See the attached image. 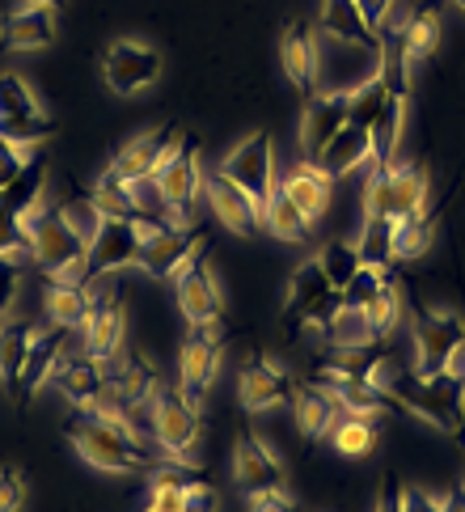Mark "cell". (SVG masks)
I'll return each instance as SVG.
<instances>
[{"label":"cell","mask_w":465,"mask_h":512,"mask_svg":"<svg viewBox=\"0 0 465 512\" xmlns=\"http://www.w3.org/2000/svg\"><path fill=\"white\" fill-rule=\"evenodd\" d=\"M398 314H402V297H398L394 280H389V284L377 292V297H372V301L364 305V318H368V326H372V335H377V339H385L389 331H394Z\"/></svg>","instance_id":"obj_47"},{"label":"cell","mask_w":465,"mask_h":512,"mask_svg":"<svg viewBox=\"0 0 465 512\" xmlns=\"http://www.w3.org/2000/svg\"><path fill=\"white\" fill-rule=\"evenodd\" d=\"M364 216H389V221H406V216L423 212L427 204V174L415 166H389L368 174L364 191Z\"/></svg>","instance_id":"obj_7"},{"label":"cell","mask_w":465,"mask_h":512,"mask_svg":"<svg viewBox=\"0 0 465 512\" xmlns=\"http://www.w3.org/2000/svg\"><path fill=\"white\" fill-rule=\"evenodd\" d=\"M178 140H182L178 127H157V132H148V136H136L132 144H123V149L115 153V161H110V174H119L123 182L153 178Z\"/></svg>","instance_id":"obj_24"},{"label":"cell","mask_w":465,"mask_h":512,"mask_svg":"<svg viewBox=\"0 0 465 512\" xmlns=\"http://www.w3.org/2000/svg\"><path fill=\"white\" fill-rule=\"evenodd\" d=\"M389 360V343H351V347H326L313 360V381H339V377H377V369Z\"/></svg>","instance_id":"obj_23"},{"label":"cell","mask_w":465,"mask_h":512,"mask_svg":"<svg viewBox=\"0 0 465 512\" xmlns=\"http://www.w3.org/2000/svg\"><path fill=\"white\" fill-rule=\"evenodd\" d=\"M322 30L330 43L343 47H381V34L364 22V13L356 0H322Z\"/></svg>","instance_id":"obj_29"},{"label":"cell","mask_w":465,"mask_h":512,"mask_svg":"<svg viewBox=\"0 0 465 512\" xmlns=\"http://www.w3.org/2000/svg\"><path fill=\"white\" fill-rule=\"evenodd\" d=\"M55 34H60V17H55V5H43V0H13L0 22V43L9 51H43L55 43Z\"/></svg>","instance_id":"obj_16"},{"label":"cell","mask_w":465,"mask_h":512,"mask_svg":"<svg viewBox=\"0 0 465 512\" xmlns=\"http://www.w3.org/2000/svg\"><path fill=\"white\" fill-rule=\"evenodd\" d=\"M233 479L250 496L254 491H275V487H284V466H279V457L254 432H241V441L233 449Z\"/></svg>","instance_id":"obj_26"},{"label":"cell","mask_w":465,"mask_h":512,"mask_svg":"<svg viewBox=\"0 0 465 512\" xmlns=\"http://www.w3.org/2000/svg\"><path fill=\"white\" fill-rule=\"evenodd\" d=\"M322 339H326V347H351V343H372L377 335H372V326H368V318H364V309L343 305L339 314L330 318V326L322 331Z\"/></svg>","instance_id":"obj_44"},{"label":"cell","mask_w":465,"mask_h":512,"mask_svg":"<svg viewBox=\"0 0 465 512\" xmlns=\"http://www.w3.org/2000/svg\"><path fill=\"white\" fill-rule=\"evenodd\" d=\"M368 161H372V140H368L364 127H351V123L318 153V166H322L330 178H347L351 170L368 166Z\"/></svg>","instance_id":"obj_32"},{"label":"cell","mask_w":465,"mask_h":512,"mask_svg":"<svg viewBox=\"0 0 465 512\" xmlns=\"http://www.w3.org/2000/svg\"><path fill=\"white\" fill-rule=\"evenodd\" d=\"M34 326L26 318H5L0 322V386L9 398H17V381H22V364L30 352Z\"/></svg>","instance_id":"obj_35"},{"label":"cell","mask_w":465,"mask_h":512,"mask_svg":"<svg viewBox=\"0 0 465 512\" xmlns=\"http://www.w3.org/2000/svg\"><path fill=\"white\" fill-rule=\"evenodd\" d=\"M402 119H406V98H385L377 123L368 127V140H372L368 174L394 166V153H398V140H402Z\"/></svg>","instance_id":"obj_34"},{"label":"cell","mask_w":465,"mask_h":512,"mask_svg":"<svg viewBox=\"0 0 465 512\" xmlns=\"http://www.w3.org/2000/svg\"><path fill=\"white\" fill-rule=\"evenodd\" d=\"M457 5H461V9H465V0H457Z\"/></svg>","instance_id":"obj_61"},{"label":"cell","mask_w":465,"mask_h":512,"mask_svg":"<svg viewBox=\"0 0 465 512\" xmlns=\"http://www.w3.org/2000/svg\"><path fill=\"white\" fill-rule=\"evenodd\" d=\"M330 432H334V449L347 453V457H368L381 441V428L372 415H343Z\"/></svg>","instance_id":"obj_39"},{"label":"cell","mask_w":465,"mask_h":512,"mask_svg":"<svg viewBox=\"0 0 465 512\" xmlns=\"http://www.w3.org/2000/svg\"><path fill=\"white\" fill-rule=\"evenodd\" d=\"M432 242H436V221L427 216V208L415 212V216H406V221L394 225V263L419 259V254L432 246Z\"/></svg>","instance_id":"obj_42"},{"label":"cell","mask_w":465,"mask_h":512,"mask_svg":"<svg viewBox=\"0 0 465 512\" xmlns=\"http://www.w3.org/2000/svg\"><path fill=\"white\" fill-rule=\"evenodd\" d=\"M263 225H267L275 237H284V242H305L313 221L292 204L284 191H275V195H271V204H267V212H263Z\"/></svg>","instance_id":"obj_41"},{"label":"cell","mask_w":465,"mask_h":512,"mask_svg":"<svg viewBox=\"0 0 465 512\" xmlns=\"http://www.w3.org/2000/svg\"><path fill=\"white\" fill-rule=\"evenodd\" d=\"M292 394H296V381L267 356H250L241 364V407L246 411L284 407V402H292Z\"/></svg>","instance_id":"obj_21"},{"label":"cell","mask_w":465,"mask_h":512,"mask_svg":"<svg viewBox=\"0 0 465 512\" xmlns=\"http://www.w3.org/2000/svg\"><path fill=\"white\" fill-rule=\"evenodd\" d=\"M381 60H377V77L385 85V94L389 98H411V60H406V51H402V39H398V30H389L381 26Z\"/></svg>","instance_id":"obj_36"},{"label":"cell","mask_w":465,"mask_h":512,"mask_svg":"<svg viewBox=\"0 0 465 512\" xmlns=\"http://www.w3.org/2000/svg\"><path fill=\"white\" fill-rule=\"evenodd\" d=\"M89 204L98 216H115V221H136V199H132V182H123L119 174H102L93 182Z\"/></svg>","instance_id":"obj_38"},{"label":"cell","mask_w":465,"mask_h":512,"mask_svg":"<svg viewBox=\"0 0 465 512\" xmlns=\"http://www.w3.org/2000/svg\"><path fill=\"white\" fill-rule=\"evenodd\" d=\"M81 339L85 352L110 360L123 347V292L106 288V292H89V309L81 322Z\"/></svg>","instance_id":"obj_19"},{"label":"cell","mask_w":465,"mask_h":512,"mask_svg":"<svg viewBox=\"0 0 465 512\" xmlns=\"http://www.w3.org/2000/svg\"><path fill=\"white\" fill-rule=\"evenodd\" d=\"M17 288H22V267H17L13 254H0V314L13 309Z\"/></svg>","instance_id":"obj_53"},{"label":"cell","mask_w":465,"mask_h":512,"mask_svg":"<svg viewBox=\"0 0 465 512\" xmlns=\"http://www.w3.org/2000/svg\"><path fill=\"white\" fill-rule=\"evenodd\" d=\"M385 85H381V77H377V72H372V77H364L356 89H351V127H364V132H368V127L372 123H377V115H381V106H385Z\"/></svg>","instance_id":"obj_46"},{"label":"cell","mask_w":465,"mask_h":512,"mask_svg":"<svg viewBox=\"0 0 465 512\" xmlns=\"http://www.w3.org/2000/svg\"><path fill=\"white\" fill-rule=\"evenodd\" d=\"M225 326L220 322H203V326H191V335L182 343V356H178V390L191 407H203V394L212 390V381L220 373V356H225Z\"/></svg>","instance_id":"obj_8"},{"label":"cell","mask_w":465,"mask_h":512,"mask_svg":"<svg viewBox=\"0 0 465 512\" xmlns=\"http://www.w3.org/2000/svg\"><path fill=\"white\" fill-rule=\"evenodd\" d=\"M64 339H68V326H60V322L34 326L30 352H26V364H22V381H17V398H13L17 407H26V402L51 381L55 364H60V356H64Z\"/></svg>","instance_id":"obj_20"},{"label":"cell","mask_w":465,"mask_h":512,"mask_svg":"<svg viewBox=\"0 0 465 512\" xmlns=\"http://www.w3.org/2000/svg\"><path fill=\"white\" fill-rule=\"evenodd\" d=\"M110 377H115V386L123 394L127 407H153V398L161 390V373H157V364L148 352H140V347H132V352H119L110 356Z\"/></svg>","instance_id":"obj_25"},{"label":"cell","mask_w":465,"mask_h":512,"mask_svg":"<svg viewBox=\"0 0 465 512\" xmlns=\"http://www.w3.org/2000/svg\"><path fill=\"white\" fill-rule=\"evenodd\" d=\"M55 132V119L39 94L17 77V72H0V136L17 144H39Z\"/></svg>","instance_id":"obj_6"},{"label":"cell","mask_w":465,"mask_h":512,"mask_svg":"<svg viewBox=\"0 0 465 512\" xmlns=\"http://www.w3.org/2000/svg\"><path fill=\"white\" fill-rule=\"evenodd\" d=\"M389 284V267H372V263H364L356 276H351V284L343 288V305H356V309H364L377 292Z\"/></svg>","instance_id":"obj_48"},{"label":"cell","mask_w":465,"mask_h":512,"mask_svg":"<svg viewBox=\"0 0 465 512\" xmlns=\"http://www.w3.org/2000/svg\"><path fill=\"white\" fill-rule=\"evenodd\" d=\"M157 182L165 191V204H170L174 225H195V199H199V187H203V174H199V149H195L191 136H182L170 149V157L161 161Z\"/></svg>","instance_id":"obj_12"},{"label":"cell","mask_w":465,"mask_h":512,"mask_svg":"<svg viewBox=\"0 0 465 512\" xmlns=\"http://www.w3.org/2000/svg\"><path fill=\"white\" fill-rule=\"evenodd\" d=\"M0 254H13V259L30 254V237H26L22 216H17L5 199H0Z\"/></svg>","instance_id":"obj_50"},{"label":"cell","mask_w":465,"mask_h":512,"mask_svg":"<svg viewBox=\"0 0 465 512\" xmlns=\"http://www.w3.org/2000/svg\"><path fill=\"white\" fill-rule=\"evenodd\" d=\"M440 508H444V512H465V487H453L449 500H444Z\"/></svg>","instance_id":"obj_59"},{"label":"cell","mask_w":465,"mask_h":512,"mask_svg":"<svg viewBox=\"0 0 465 512\" xmlns=\"http://www.w3.org/2000/svg\"><path fill=\"white\" fill-rule=\"evenodd\" d=\"M322 390L334 394V402L347 411V415H372L377 419L381 411H394L398 402L389 398L372 377H339V381H318Z\"/></svg>","instance_id":"obj_31"},{"label":"cell","mask_w":465,"mask_h":512,"mask_svg":"<svg viewBox=\"0 0 465 512\" xmlns=\"http://www.w3.org/2000/svg\"><path fill=\"white\" fill-rule=\"evenodd\" d=\"M351 119V89H334L326 98H313L309 111L301 119V149L309 161H318V153L347 127Z\"/></svg>","instance_id":"obj_22"},{"label":"cell","mask_w":465,"mask_h":512,"mask_svg":"<svg viewBox=\"0 0 465 512\" xmlns=\"http://www.w3.org/2000/svg\"><path fill=\"white\" fill-rule=\"evenodd\" d=\"M216 487L212 483H186L182 491V512H216Z\"/></svg>","instance_id":"obj_54"},{"label":"cell","mask_w":465,"mask_h":512,"mask_svg":"<svg viewBox=\"0 0 465 512\" xmlns=\"http://www.w3.org/2000/svg\"><path fill=\"white\" fill-rule=\"evenodd\" d=\"M68 436L77 453L85 457L89 466L98 470H115V474H127V470H161V449H153L136 432V424L127 419H115V415H98V411H77L68 419Z\"/></svg>","instance_id":"obj_1"},{"label":"cell","mask_w":465,"mask_h":512,"mask_svg":"<svg viewBox=\"0 0 465 512\" xmlns=\"http://www.w3.org/2000/svg\"><path fill=\"white\" fill-rule=\"evenodd\" d=\"M30 237V259L39 263L55 284H85L89 263V233L72 221V212L60 204H39L22 216Z\"/></svg>","instance_id":"obj_3"},{"label":"cell","mask_w":465,"mask_h":512,"mask_svg":"<svg viewBox=\"0 0 465 512\" xmlns=\"http://www.w3.org/2000/svg\"><path fill=\"white\" fill-rule=\"evenodd\" d=\"M292 411H296V424H301V432L313 436V441H322V436L334 428V419H339L343 407L334 402L330 390H322L318 381H313V386H296Z\"/></svg>","instance_id":"obj_33"},{"label":"cell","mask_w":465,"mask_h":512,"mask_svg":"<svg viewBox=\"0 0 465 512\" xmlns=\"http://www.w3.org/2000/svg\"><path fill=\"white\" fill-rule=\"evenodd\" d=\"M377 386L398 402V407L415 411L440 432H465V381L453 373H415V369H389V360L377 369Z\"/></svg>","instance_id":"obj_2"},{"label":"cell","mask_w":465,"mask_h":512,"mask_svg":"<svg viewBox=\"0 0 465 512\" xmlns=\"http://www.w3.org/2000/svg\"><path fill=\"white\" fill-rule=\"evenodd\" d=\"M250 512H301V508L288 500L284 487H275V491H254V496H250Z\"/></svg>","instance_id":"obj_55"},{"label":"cell","mask_w":465,"mask_h":512,"mask_svg":"<svg viewBox=\"0 0 465 512\" xmlns=\"http://www.w3.org/2000/svg\"><path fill=\"white\" fill-rule=\"evenodd\" d=\"M220 174H229L241 191H250V199L267 212L271 195L279 191L275 182V149H271V136L267 132H254L237 144V149L220 161Z\"/></svg>","instance_id":"obj_10"},{"label":"cell","mask_w":465,"mask_h":512,"mask_svg":"<svg viewBox=\"0 0 465 512\" xmlns=\"http://www.w3.org/2000/svg\"><path fill=\"white\" fill-rule=\"evenodd\" d=\"M43 5H55V9H60V5H64V0H43Z\"/></svg>","instance_id":"obj_60"},{"label":"cell","mask_w":465,"mask_h":512,"mask_svg":"<svg viewBox=\"0 0 465 512\" xmlns=\"http://www.w3.org/2000/svg\"><path fill=\"white\" fill-rule=\"evenodd\" d=\"M208 250L212 246H199L195 259L178 271V305H182V314L191 326L225 318V292H220V280L208 263Z\"/></svg>","instance_id":"obj_14"},{"label":"cell","mask_w":465,"mask_h":512,"mask_svg":"<svg viewBox=\"0 0 465 512\" xmlns=\"http://www.w3.org/2000/svg\"><path fill=\"white\" fill-rule=\"evenodd\" d=\"M394 225L389 216H364V233H360V259L372 267H394Z\"/></svg>","instance_id":"obj_43"},{"label":"cell","mask_w":465,"mask_h":512,"mask_svg":"<svg viewBox=\"0 0 465 512\" xmlns=\"http://www.w3.org/2000/svg\"><path fill=\"white\" fill-rule=\"evenodd\" d=\"M199 246H208V233L199 225H157L148 229L136 267L148 271L153 280H178V271L195 259Z\"/></svg>","instance_id":"obj_11"},{"label":"cell","mask_w":465,"mask_h":512,"mask_svg":"<svg viewBox=\"0 0 465 512\" xmlns=\"http://www.w3.org/2000/svg\"><path fill=\"white\" fill-rule=\"evenodd\" d=\"M199 407L182 398L178 386H161L153 398V436L157 449L165 457H178V462H191L199 449Z\"/></svg>","instance_id":"obj_9"},{"label":"cell","mask_w":465,"mask_h":512,"mask_svg":"<svg viewBox=\"0 0 465 512\" xmlns=\"http://www.w3.org/2000/svg\"><path fill=\"white\" fill-rule=\"evenodd\" d=\"M30 144H17V140H5L0 136V191L9 187V182L26 170V161H30Z\"/></svg>","instance_id":"obj_51"},{"label":"cell","mask_w":465,"mask_h":512,"mask_svg":"<svg viewBox=\"0 0 465 512\" xmlns=\"http://www.w3.org/2000/svg\"><path fill=\"white\" fill-rule=\"evenodd\" d=\"M402 512H444L427 491H419V487H411V491H402Z\"/></svg>","instance_id":"obj_57"},{"label":"cell","mask_w":465,"mask_h":512,"mask_svg":"<svg viewBox=\"0 0 465 512\" xmlns=\"http://www.w3.org/2000/svg\"><path fill=\"white\" fill-rule=\"evenodd\" d=\"M26 504V483L17 466H0V512H17Z\"/></svg>","instance_id":"obj_52"},{"label":"cell","mask_w":465,"mask_h":512,"mask_svg":"<svg viewBox=\"0 0 465 512\" xmlns=\"http://www.w3.org/2000/svg\"><path fill=\"white\" fill-rule=\"evenodd\" d=\"M360 5V13H364V22L372 26V30H381L385 22H389V9H394V0H356Z\"/></svg>","instance_id":"obj_56"},{"label":"cell","mask_w":465,"mask_h":512,"mask_svg":"<svg viewBox=\"0 0 465 512\" xmlns=\"http://www.w3.org/2000/svg\"><path fill=\"white\" fill-rule=\"evenodd\" d=\"M343 309V292L326 280V271L318 259H309L296 267L292 276V288H288V326H305V331L322 335L330 318Z\"/></svg>","instance_id":"obj_4"},{"label":"cell","mask_w":465,"mask_h":512,"mask_svg":"<svg viewBox=\"0 0 465 512\" xmlns=\"http://www.w3.org/2000/svg\"><path fill=\"white\" fill-rule=\"evenodd\" d=\"M43 191H47V161L43 157H30L26 161V170L17 174L5 191H0V199L17 212V216H26V212H34L43 204Z\"/></svg>","instance_id":"obj_37"},{"label":"cell","mask_w":465,"mask_h":512,"mask_svg":"<svg viewBox=\"0 0 465 512\" xmlns=\"http://www.w3.org/2000/svg\"><path fill=\"white\" fill-rule=\"evenodd\" d=\"M279 60H284L288 81L301 89V94L318 89V39H313L309 22H288L284 43H279Z\"/></svg>","instance_id":"obj_27"},{"label":"cell","mask_w":465,"mask_h":512,"mask_svg":"<svg viewBox=\"0 0 465 512\" xmlns=\"http://www.w3.org/2000/svg\"><path fill=\"white\" fill-rule=\"evenodd\" d=\"M51 381L60 386V394L72 402L77 411H89L93 402L102 398V390L110 386V360L93 356V352H77V356H60Z\"/></svg>","instance_id":"obj_18"},{"label":"cell","mask_w":465,"mask_h":512,"mask_svg":"<svg viewBox=\"0 0 465 512\" xmlns=\"http://www.w3.org/2000/svg\"><path fill=\"white\" fill-rule=\"evenodd\" d=\"M377 512H402V487H398L394 479H385V491H381Z\"/></svg>","instance_id":"obj_58"},{"label":"cell","mask_w":465,"mask_h":512,"mask_svg":"<svg viewBox=\"0 0 465 512\" xmlns=\"http://www.w3.org/2000/svg\"><path fill=\"white\" fill-rule=\"evenodd\" d=\"M102 77H106V85L115 89V94L132 98V94H140V89L157 85V77H161V56H157V51L148 47V43L119 39V43L106 47V56H102Z\"/></svg>","instance_id":"obj_15"},{"label":"cell","mask_w":465,"mask_h":512,"mask_svg":"<svg viewBox=\"0 0 465 512\" xmlns=\"http://www.w3.org/2000/svg\"><path fill=\"white\" fill-rule=\"evenodd\" d=\"M153 225L140 221H115V216H98V225L89 233V263H85V284H93L106 271H123L140 263L144 237Z\"/></svg>","instance_id":"obj_5"},{"label":"cell","mask_w":465,"mask_h":512,"mask_svg":"<svg viewBox=\"0 0 465 512\" xmlns=\"http://www.w3.org/2000/svg\"><path fill=\"white\" fill-rule=\"evenodd\" d=\"M85 309H89V284H55L51 280V288H47V314H51V322L68 326V331H81Z\"/></svg>","instance_id":"obj_40"},{"label":"cell","mask_w":465,"mask_h":512,"mask_svg":"<svg viewBox=\"0 0 465 512\" xmlns=\"http://www.w3.org/2000/svg\"><path fill=\"white\" fill-rule=\"evenodd\" d=\"M203 195H208V208L216 212V221L237 237H254L263 229V208L250 199V191H241L229 174H203Z\"/></svg>","instance_id":"obj_17"},{"label":"cell","mask_w":465,"mask_h":512,"mask_svg":"<svg viewBox=\"0 0 465 512\" xmlns=\"http://www.w3.org/2000/svg\"><path fill=\"white\" fill-rule=\"evenodd\" d=\"M330 187H334V178L318 166V161H296V170H288V178L279 182V191H284L309 221H318V216L330 208Z\"/></svg>","instance_id":"obj_28"},{"label":"cell","mask_w":465,"mask_h":512,"mask_svg":"<svg viewBox=\"0 0 465 512\" xmlns=\"http://www.w3.org/2000/svg\"><path fill=\"white\" fill-rule=\"evenodd\" d=\"M440 9L444 0H419V5L411 9V17L398 26V39H402V51L411 64H423L436 56L440 47Z\"/></svg>","instance_id":"obj_30"},{"label":"cell","mask_w":465,"mask_h":512,"mask_svg":"<svg viewBox=\"0 0 465 512\" xmlns=\"http://www.w3.org/2000/svg\"><path fill=\"white\" fill-rule=\"evenodd\" d=\"M182 491H186V479H182V470H157V479H153V500H148L144 512H182Z\"/></svg>","instance_id":"obj_49"},{"label":"cell","mask_w":465,"mask_h":512,"mask_svg":"<svg viewBox=\"0 0 465 512\" xmlns=\"http://www.w3.org/2000/svg\"><path fill=\"white\" fill-rule=\"evenodd\" d=\"M318 263H322V271H326V280L339 288V292H343V288L351 284V276H356V271L364 267L360 246H356V242H339V237H334V242L318 254Z\"/></svg>","instance_id":"obj_45"},{"label":"cell","mask_w":465,"mask_h":512,"mask_svg":"<svg viewBox=\"0 0 465 512\" xmlns=\"http://www.w3.org/2000/svg\"><path fill=\"white\" fill-rule=\"evenodd\" d=\"M465 343V318L453 309H415V373H444Z\"/></svg>","instance_id":"obj_13"}]
</instances>
